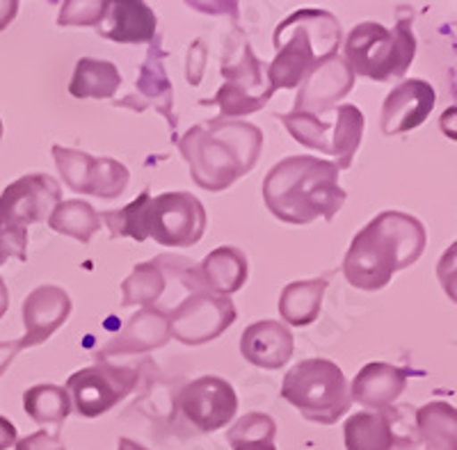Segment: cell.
I'll return each instance as SVG.
<instances>
[{
  "label": "cell",
  "instance_id": "cell-17",
  "mask_svg": "<svg viewBox=\"0 0 457 450\" xmlns=\"http://www.w3.org/2000/svg\"><path fill=\"white\" fill-rule=\"evenodd\" d=\"M165 60L167 53L162 51L161 37H156V42H151L149 53H146L145 64L140 67V76H137V96H126L121 101H114V105H121V108H129L130 104L142 101L137 105V112L146 108H156V112H161L167 120L170 129H177V120L171 114V104H174V92H171L170 76L165 71Z\"/></svg>",
  "mask_w": 457,
  "mask_h": 450
},
{
  "label": "cell",
  "instance_id": "cell-28",
  "mask_svg": "<svg viewBox=\"0 0 457 450\" xmlns=\"http://www.w3.org/2000/svg\"><path fill=\"white\" fill-rule=\"evenodd\" d=\"M455 407L448 403L423 404L416 412V435L426 450H455Z\"/></svg>",
  "mask_w": 457,
  "mask_h": 450
},
{
  "label": "cell",
  "instance_id": "cell-7",
  "mask_svg": "<svg viewBox=\"0 0 457 450\" xmlns=\"http://www.w3.org/2000/svg\"><path fill=\"white\" fill-rule=\"evenodd\" d=\"M62 202V188L48 174L16 179L0 195V236L10 245L12 256L28 259V227L46 222L53 208Z\"/></svg>",
  "mask_w": 457,
  "mask_h": 450
},
{
  "label": "cell",
  "instance_id": "cell-27",
  "mask_svg": "<svg viewBox=\"0 0 457 450\" xmlns=\"http://www.w3.org/2000/svg\"><path fill=\"white\" fill-rule=\"evenodd\" d=\"M48 227L55 233L71 236L79 243L87 245L99 233L101 218L92 204L83 202V199H67L53 208V212L48 215Z\"/></svg>",
  "mask_w": 457,
  "mask_h": 450
},
{
  "label": "cell",
  "instance_id": "cell-40",
  "mask_svg": "<svg viewBox=\"0 0 457 450\" xmlns=\"http://www.w3.org/2000/svg\"><path fill=\"white\" fill-rule=\"evenodd\" d=\"M234 450H277L275 441L268 439H254V441H238V444L231 446Z\"/></svg>",
  "mask_w": 457,
  "mask_h": 450
},
{
  "label": "cell",
  "instance_id": "cell-24",
  "mask_svg": "<svg viewBox=\"0 0 457 450\" xmlns=\"http://www.w3.org/2000/svg\"><path fill=\"white\" fill-rule=\"evenodd\" d=\"M222 76L228 85L243 89L250 96H270L275 89L268 85L265 64L252 51L250 42L240 35V44L234 46L231 39L227 42V55L222 60Z\"/></svg>",
  "mask_w": 457,
  "mask_h": 450
},
{
  "label": "cell",
  "instance_id": "cell-13",
  "mask_svg": "<svg viewBox=\"0 0 457 450\" xmlns=\"http://www.w3.org/2000/svg\"><path fill=\"white\" fill-rule=\"evenodd\" d=\"M179 407L199 432H215L236 416L238 396L227 379L204 375L181 388Z\"/></svg>",
  "mask_w": 457,
  "mask_h": 450
},
{
  "label": "cell",
  "instance_id": "cell-20",
  "mask_svg": "<svg viewBox=\"0 0 457 450\" xmlns=\"http://www.w3.org/2000/svg\"><path fill=\"white\" fill-rule=\"evenodd\" d=\"M291 329L279 321H259L250 325L240 337V352L243 357L256 368L279 371L293 357Z\"/></svg>",
  "mask_w": 457,
  "mask_h": 450
},
{
  "label": "cell",
  "instance_id": "cell-41",
  "mask_svg": "<svg viewBox=\"0 0 457 450\" xmlns=\"http://www.w3.org/2000/svg\"><path fill=\"white\" fill-rule=\"evenodd\" d=\"M7 309H10V290H7L3 277H0V318L5 316Z\"/></svg>",
  "mask_w": 457,
  "mask_h": 450
},
{
  "label": "cell",
  "instance_id": "cell-5",
  "mask_svg": "<svg viewBox=\"0 0 457 450\" xmlns=\"http://www.w3.org/2000/svg\"><path fill=\"white\" fill-rule=\"evenodd\" d=\"M343 53V60L354 76L369 78L375 83L403 78L416 55L411 21L400 19L394 28L375 21L359 23L350 30Z\"/></svg>",
  "mask_w": 457,
  "mask_h": 450
},
{
  "label": "cell",
  "instance_id": "cell-14",
  "mask_svg": "<svg viewBox=\"0 0 457 450\" xmlns=\"http://www.w3.org/2000/svg\"><path fill=\"white\" fill-rule=\"evenodd\" d=\"M354 85V73L345 64L341 55H328L318 60L302 80L297 92L295 110L297 112H328L337 108L341 99H345Z\"/></svg>",
  "mask_w": 457,
  "mask_h": 450
},
{
  "label": "cell",
  "instance_id": "cell-16",
  "mask_svg": "<svg viewBox=\"0 0 457 450\" xmlns=\"http://www.w3.org/2000/svg\"><path fill=\"white\" fill-rule=\"evenodd\" d=\"M71 313V297L60 286H39L23 300L26 347L48 341Z\"/></svg>",
  "mask_w": 457,
  "mask_h": 450
},
{
  "label": "cell",
  "instance_id": "cell-39",
  "mask_svg": "<svg viewBox=\"0 0 457 450\" xmlns=\"http://www.w3.org/2000/svg\"><path fill=\"white\" fill-rule=\"evenodd\" d=\"M16 12H19V3L16 0H0V32L14 21Z\"/></svg>",
  "mask_w": 457,
  "mask_h": 450
},
{
  "label": "cell",
  "instance_id": "cell-33",
  "mask_svg": "<svg viewBox=\"0 0 457 450\" xmlns=\"http://www.w3.org/2000/svg\"><path fill=\"white\" fill-rule=\"evenodd\" d=\"M108 0H69L64 3L60 16H57V26L60 28H99L104 19L108 16Z\"/></svg>",
  "mask_w": 457,
  "mask_h": 450
},
{
  "label": "cell",
  "instance_id": "cell-26",
  "mask_svg": "<svg viewBox=\"0 0 457 450\" xmlns=\"http://www.w3.org/2000/svg\"><path fill=\"white\" fill-rule=\"evenodd\" d=\"M328 290L325 279L293 281L279 296V313L284 322L293 327H307L320 316L322 297Z\"/></svg>",
  "mask_w": 457,
  "mask_h": 450
},
{
  "label": "cell",
  "instance_id": "cell-21",
  "mask_svg": "<svg viewBox=\"0 0 457 450\" xmlns=\"http://www.w3.org/2000/svg\"><path fill=\"white\" fill-rule=\"evenodd\" d=\"M407 373L405 368L391 366L385 362L366 363L353 379L350 387V398L359 403L361 407H370L375 412L379 409H389L400 394L407 387Z\"/></svg>",
  "mask_w": 457,
  "mask_h": 450
},
{
  "label": "cell",
  "instance_id": "cell-2",
  "mask_svg": "<svg viewBox=\"0 0 457 450\" xmlns=\"http://www.w3.org/2000/svg\"><path fill=\"white\" fill-rule=\"evenodd\" d=\"M338 167L316 155H291L277 162L263 181V202L286 224H312L318 218L332 222L345 204L338 186Z\"/></svg>",
  "mask_w": 457,
  "mask_h": 450
},
{
  "label": "cell",
  "instance_id": "cell-1",
  "mask_svg": "<svg viewBox=\"0 0 457 450\" xmlns=\"http://www.w3.org/2000/svg\"><path fill=\"white\" fill-rule=\"evenodd\" d=\"M426 243V227L416 218L400 211L379 212L350 243L343 277L359 290L385 288L395 272L421 259Z\"/></svg>",
  "mask_w": 457,
  "mask_h": 450
},
{
  "label": "cell",
  "instance_id": "cell-29",
  "mask_svg": "<svg viewBox=\"0 0 457 450\" xmlns=\"http://www.w3.org/2000/svg\"><path fill=\"white\" fill-rule=\"evenodd\" d=\"M23 409L35 423L60 428L71 414V398L57 384H37L23 394Z\"/></svg>",
  "mask_w": 457,
  "mask_h": 450
},
{
  "label": "cell",
  "instance_id": "cell-8",
  "mask_svg": "<svg viewBox=\"0 0 457 450\" xmlns=\"http://www.w3.org/2000/svg\"><path fill=\"white\" fill-rule=\"evenodd\" d=\"M334 124L320 121L316 114L293 112L279 114L281 124L293 135V140L302 146L316 149L320 154L334 155V165L338 170H348L353 165V158L361 145L364 135V114L357 105L343 104L334 108Z\"/></svg>",
  "mask_w": 457,
  "mask_h": 450
},
{
  "label": "cell",
  "instance_id": "cell-25",
  "mask_svg": "<svg viewBox=\"0 0 457 450\" xmlns=\"http://www.w3.org/2000/svg\"><path fill=\"white\" fill-rule=\"evenodd\" d=\"M121 85L120 69L108 60L80 57L76 71L69 83V94L73 99H112Z\"/></svg>",
  "mask_w": 457,
  "mask_h": 450
},
{
  "label": "cell",
  "instance_id": "cell-19",
  "mask_svg": "<svg viewBox=\"0 0 457 450\" xmlns=\"http://www.w3.org/2000/svg\"><path fill=\"white\" fill-rule=\"evenodd\" d=\"M170 338V316L165 311L146 306L129 318L124 329L99 352V359L105 362L117 354H142V352L162 347Z\"/></svg>",
  "mask_w": 457,
  "mask_h": 450
},
{
  "label": "cell",
  "instance_id": "cell-38",
  "mask_svg": "<svg viewBox=\"0 0 457 450\" xmlns=\"http://www.w3.org/2000/svg\"><path fill=\"white\" fill-rule=\"evenodd\" d=\"M16 444V428L12 421L0 416V450H7Z\"/></svg>",
  "mask_w": 457,
  "mask_h": 450
},
{
  "label": "cell",
  "instance_id": "cell-37",
  "mask_svg": "<svg viewBox=\"0 0 457 450\" xmlns=\"http://www.w3.org/2000/svg\"><path fill=\"white\" fill-rule=\"evenodd\" d=\"M21 350H26V343H23V338H19V341L0 343V375H5V371L12 366L14 357Z\"/></svg>",
  "mask_w": 457,
  "mask_h": 450
},
{
  "label": "cell",
  "instance_id": "cell-35",
  "mask_svg": "<svg viewBox=\"0 0 457 450\" xmlns=\"http://www.w3.org/2000/svg\"><path fill=\"white\" fill-rule=\"evenodd\" d=\"M206 60H208V46L202 39H195L187 48V67H186V78L187 83L197 88L202 83L204 71H206Z\"/></svg>",
  "mask_w": 457,
  "mask_h": 450
},
{
  "label": "cell",
  "instance_id": "cell-44",
  "mask_svg": "<svg viewBox=\"0 0 457 450\" xmlns=\"http://www.w3.org/2000/svg\"><path fill=\"white\" fill-rule=\"evenodd\" d=\"M0 138H3V121H0Z\"/></svg>",
  "mask_w": 457,
  "mask_h": 450
},
{
  "label": "cell",
  "instance_id": "cell-10",
  "mask_svg": "<svg viewBox=\"0 0 457 450\" xmlns=\"http://www.w3.org/2000/svg\"><path fill=\"white\" fill-rule=\"evenodd\" d=\"M137 371L126 366H112L99 362L94 366L80 368L67 379V394L73 407L85 419H96L114 404H120L137 387Z\"/></svg>",
  "mask_w": 457,
  "mask_h": 450
},
{
  "label": "cell",
  "instance_id": "cell-6",
  "mask_svg": "<svg viewBox=\"0 0 457 450\" xmlns=\"http://www.w3.org/2000/svg\"><path fill=\"white\" fill-rule=\"evenodd\" d=\"M281 398L291 403L307 421L337 423L350 412V387L341 368L328 359H304L284 375Z\"/></svg>",
  "mask_w": 457,
  "mask_h": 450
},
{
  "label": "cell",
  "instance_id": "cell-32",
  "mask_svg": "<svg viewBox=\"0 0 457 450\" xmlns=\"http://www.w3.org/2000/svg\"><path fill=\"white\" fill-rule=\"evenodd\" d=\"M270 101V96H250L243 89L234 88V85L224 83L218 89L211 101H202V105H218L220 114L215 120H236V117H245V114L259 112L261 108H265Z\"/></svg>",
  "mask_w": 457,
  "mask_h": 450
},
{
  "label": "cell",
  "instance_id": "cell-4",
  "mask_svg": "<svg viewBox=\"0 0 457 450\" xmlns=\"http://www.w3.org/2000/svg\"><path fill=\"white\" fill-rule=\"evenodd\" d=\"M275 60L265 69L272 89H293L304 80L309 69L341 46V23L325 10H297L275 28Z\"/></svg>",
  "mask_w": 457,
  "mask_h": 450
},
{
  "label": "cell",
  "instance_id": "cell-22",
  "mask_svg": "<svg viewBox=\"0 0 457 450\" xmlns=\"http://www.w3.org/2000/svg\"><path fill=\"white\" fill-rule=\"evenodd\" d=\"M108 21L96 28L104 39L117 44H149L154 42L158 19L146 3L140 0H117L110 3Z\"/></svg>",
  "mask_w": 457,
  "mask_h": 450
},
{
  "label": "cell",
  "instance_id": "cell-11",
  "mask_svg": "<svg viewBox=\"0 0 457 450\" xmlns=\"http://www.w3.org/2000/svg\"><path fill=\"white\" fill-rule=\"evenodd\" d=\"M231 297L195 290L170 316V334L183 346H202L220 338L236 322Z\"/></svg>",
  "mask_w": 457,
  "mask_h": 450
},
{
  "label": "cell",
  "instance_id": "cell-43",
  "mask_svg": "<svg viewBox=\"0 0 457 450\" xmlns=\"http://www.w3.org/2000/svg\"><path fill=\"white\" fill-rule=\"evenodd\" d=\"M12 256V249H10V245L5 243V238H3V236H0V265H5V261L10 259Z\"/></svg>",
  "mask_w": 457,
  "mask_h": 450
},
{
  "label": "cell",
  "instance_id": "cell-31",
  "mask_svg": "<svg viewBox=\"0 0 457 450\" xmlns=\"http://www.w3.org/2000/svg\"><path fill=\"white\" fill-rule=\"evenodd\" d=\"M151 204V192L142 190L140 197L133 199L129 206L120 208V211H105L99 212L101 222H105V227L110 229V236L112 238H121V236H129V238L142 240L149 238L146 233V211H149Z\"/></svg>",
  "mask_w": 457,
  "mask_h": 450
},
{
  "label": "cell",
  "instance_id": "cell-18",
  "mask_svg": "<svg viewBox=\"0 0 457 450\" xmlns=\"http://www.w3.org/2000/svg\"><path fill=\"white\" fill-rule=\"evenodd\" d=\"M193 284L197 290H208L215 296H234L240 290L250 277V261L243 254V249L222 245L213 249L206 259L190 270Z\"/></svg>",
  "mask_w": 457,
  "mask_h": 450
},
{
  "label": "cell",
  "instance_id": "cell-3",
  "mask_svg": "<svg viewBox=\"0 0 457 450\" xmlns=\"http://www.w3.org/2000/svg\"><path fill=\"white\" fill-rule=\"evenodd\" d=\"M179 149L202 190L222 192L254 170L263 149V133L250 121L211 120L187 130L179 140Z\"/></svg>",
  "mask_w": 457,
  "mask_h": 450
},
{
  "label": "cell",
  "instance_id": "cell-9",
  "mask_svg": "<svg viewBox=\"0 0 457 450\" xmlns=\"http://www.w3.org/2000/svg\"><path fill=\"white\" fill-rule=\"evenodd\" d=\"M206 208L193 192H162L151 197L146 233L162 247H193L206 231Z\"/></svg>",
  "mask_w": 457,
  "mask_h": 450
},
{
  "label": "cell",
  "instance_id": "cell-34",
  "mask_svg": "<svg viewBox=\"0 0 457 450\" xmlns=\"http://www.w3.org/2000/svg\"><path fill=\"white\" fill-rule=\"evenodd\" d=\"M277 425L272 421V416L261 414V412H252V414H245L243 419L236 421V425L228 429V444L234 446L238 441H254V439H268L275 441Z\"/></svg>",
  "mask_w": 457,
  "mask_h": 450
},
{
  "label": "cell",
  "instance_id": "cell-36",
  "mask_svg": "<svg viewBox=\"0 0 457 450\" xmlns=\"http://www.w3.org/2000/svg\"><path fill=\"white\" fill-rule=\"evenodd\" d=\"M16 450H67L60 435H48L46 429H39L35 435H28L26 439L16 441Z\"/></svg>",
  "mask_w": 457,
  "mask_h": 450
},
{
  "label": "cell",
  "instance_id": "cell-12",
  "mask_svg": "<svg viewBox=\"0 0 457 450\" xmlns=\"http://www.w3.org/2000/svg\"><path fill=\"white\" fill-rule=\"evenodd\" d=\"M57 170L73 192L94 195L101 199L120 197L129 186V170L114 158H94L87 151L53 146Z\"/></svg>",
  "mask_w": 457,
  "mask_h": 450
},
{
  "label": "cell",
  "instance_id": "cell-30",
  "mask_svg": "<svg viewBox=\"0 0 457 450\" xmlns=\"http://www.w3.org/2000/svg\"><path fill=\"white\" fill-rule=\"evenodd\" d=\"M165 272L156 261H146L133 268L121 284V306H149L161 300L165 290Z\"/></svg>",
  "mask_w": 457,
  "mask_h": 450
},
{
  "label": "cell",
  "instance_id": "cell-15",
  "mask_svg": "<svg viewBox=\"0 0 457 450\" xmlns=\"http://www.w3.org/2000/svg\"><path fill=\"white\" fill-rule=\"evenodd\" d=\"M435 101V88L421 78H410L398 83L386 94L385 105H382V114H379L382 133L400 135L419 129L430 117Z\"/></svg>",
  "mask_w": 457,
  "mask_h": 450
},
{
  "label": "cell",
  "instance_id": "cell-42",
  "mask_svg": "<svg viewBox=\"0 0 457 450\" xmlns=\"http://www.w3.org/2000/svg\"><path fill=\"white\" fill-rule=\"evenodd\" d=\"M117 450H149V448H145V446L137 444V441L126 439V437H121L120 444H117Z\"/></svg>",
  "mask_w": 457,
  "mask_h": 450
},
{
  "label": "cell",
  "instance_id": "cell-23",
  "mask_svg": "<svg viewBox=\"0 0 457 450\" xmlns=\"http://www.w3.org/2000/svg\"><path fill=\"white\" fill-rule=\"evenodd\" d=\"M343 439L348 450H394L398 446L394 409L357 412L343 425Z\"/></svg>",
  "mask_w": 457,
  "mask_h": 450
}]
</instances>
